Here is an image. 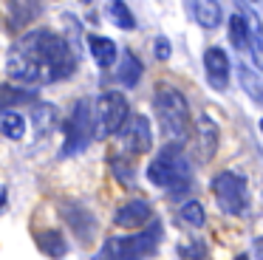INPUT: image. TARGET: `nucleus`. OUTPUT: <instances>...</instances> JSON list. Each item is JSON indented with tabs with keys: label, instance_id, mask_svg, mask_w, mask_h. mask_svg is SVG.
Instances as JSON below:
<instances>
[{
	"label": "nucleus",
	"instance_id": "dca6fc26",
	"mask_svg": "<svg viewBox=\"0 0 263 260\" xmlns=\"http://www.w3.org/2000/svg\"><path fill=\"white\" fill-rule=\"evenodd\" d=\"M88 51H91V57L97 60V65L102 68V71L114 68L116 60H119V48H116V43L110 37H102V34H91V37H88Z\"/></svg>",
	"mask_w": 263,
	"mask_h": 260
},
{
	"label": "nucleus",
	"instance_id": "f8f14e48",
	"mask_svg": "<svg viewBox=\"0 0 263 260\" xmlns=\"http://www.w3.org/2000/svg\"><path fill=\"white\" fill-rule=\"evenodd\" d=\"M60 212H63V218L68 220V226L74 229V235L80 237V240H91L93 237V232H97V220H93V215L88 212L82 203L65 201L63 207H60Z\"/></svg>",
	"mask_w": 263,
	"mask_h": 260
},
{
	"label": "nucleus",
	"instance_id": "1a4fd4ad",
	"mask_svg": "<svg viewBox=\"0 0 263 260\" xmlns=\"http://www.w3.org/2000/svg\"><path fill=\"white\" fill-rule=\"evenodd\" d=\"M204 73H206V82H210L212 90L223 94L229 88V73H232V68H229V54L221 45H210L204 51Z\"/></svg>",
	"mask_w": 263,
	"mask_h": 260
},
{
	"label": "nucleus",
	"instance_id": "a878e982",
	"mask_svg": "<svg viewBox=\"0 0 263 260\" xmlns=\"http://www.w3.org/2000/svg\"><path fill=\"white\" fill-rule=\"evenodd\" d=\"M249 57H252V62H255V68H257V71H263V26L257 23V17H255V26H252Z\"/></svg>",
	"mask_w": 263,
	"mask_h": 260
},
{
	"label": "nucleus",
	"instance_id": "9b49d317",
	"mask_svg": "<svg viewBox=\"0 0 263 260\" xmlns=\"http://www.w3.org/2000/svg\"><path fill=\"white\" fill-rule=\"evenodd\" d=\"M218 141H221V127H218V122L210 113H201L198 122H195V144H198V153H201L204 161L215 158Z\"/></svg>",
	"mask_w": 263,
	"mask_h": 260
},
{
	"label": "nucleus",
	"instance_id": "20e7f679",
	"mask_svg": "<svg viewBox=\"0 0 263 260\" xmlns=\"http://www.w3.org/2000/svg\"><path fill=\"white\" fill-rule=\"evenodd\" d=\"M161 237H164V226L159 220H150L144 229L133 232V235L108 237L93 260H147L156 254Z\"/></svg>",
	"mask_w": 263,
	"mask_h": 260
},
{
	"label": "nucleus",
	"instance_id": "7ed1b4c3",
	"mask_svg": "<svg viewBox=\"0 0 263 260\" xmlns=\"http://www.w3.org/2000/svg\"><path fill=\"white\" fill-rule=\"evenodd\" d=\"M147 181L159 190L167 192H184L193 181V164L184 156L181 144L167 141L159 153L153 156V161L147 164Z\"/></svg>",
	"mask_w": 263,
	"mask_h": 260
},
{
	"label": "nucleus",
	"instance_id": "39448f33",
	"mask_svg": "<svg viewBox=\"0 0 263 260\" xmlns=\"http://www.w3.org/2000/svg\"><path fill=\"white\" fill-rule=\"evenodd\" d=\"M63 147H60V158L80 156L93 139H97V127H93V102L91 99H77L71 107L68 119L63 124Z\"/></svg>",
	"mask_w": 263,
	"mask_h": 260
},
{
	"label": "nucleus",
	"instance_id": "f257e3e1",
	"mask_svg": "<svg viewBox=\"0 0 263 260\" xmlns=\"http://www.w3.org/2000/svg\"><path fill=\"white\" fill-rule=\"evenodd\" d=\"M77 71V57L65 37L51 28H31L12 43L6 73L20 85H48L68 79Z\"/></svg>",
	"mask_w": 263,
	"mask_h": 260
},
{
	"label": "nucleus",
	"instance_id": "cd10ccee",
	"mask_svg": "<svg viewBox=\"0 0 263 260\" xmlns=\"http://www.w3.org/2000/svg\"><path fill=\"white\" fill-rule=\"evenodd\" d=\"M252 252H255V260H263V237H255V243H252Z\"/></svg>",
	"mask_w": 263,
	"mask_h": 260
},
{
	"label": "nucleus",
	"instance_id": "a211bd4d",
	"mask_svg": "<svg viewBox=\"0 0 263 260\" xmlns=\"http://www.w3.org/2000/svg\"><path fill=\"white\" fill-rule=\"evenodd\" d=\"M227 37L232 43L235 51H249V40H252V23L243 14H232L227 20Z\"/></svg>",
	"mask_w": 263,
	"mask_h": 260
},
{
	"label": "nucleus",
	"instance_id": "b1692460",
	"mask_svg": "<svg viewBox=\"0 0 263 260\" xmlns=\"http://www.w3.org/2000/svg\"><path fill=\"white\" fill-rule=\"evenodd\" d=\"M127 158H130V156H125V153H122V156H114V158H110V173H114L116 181H122L125 187H133V178H136V173H133V164L127 161Z\"/></svg>",
	"mask_w": 263,
	"mask_h": 260
},
{
	"label": "nucleus",
	"instance_id": "6e6552de",
	"mask_svg": "<svg viewBox=\"0 0 263 260\" xmlns=\"http://www.w3.org/2000/svg\"><path fill=\"white\" fill-rule=\"evenodd\" d=\"M116 136L122 141L125 156H144L153 147V127H150V119L144 113H130V119Z\"/></svg>",
	"mask_w": 263,
	"mask_h": 260
},
{
	"label": "nucleus",
	"instance_id": "4be33fe9",
	"mask_svg": "<svg viewBox=\"0 0 263 260\" xmlns=\"http://www.w3.org/2000/svg\"><path fill=\"white\" fill-rule=\"evenodd\" d=\"M178 257L181 260H206L210 257V246L201 237H190V240L178 243Z\"/></svg>",
	"mask_w": 263,
	"mask_h": 260
},
{
	"label": "nucleus",
	"instance_id": "7c9ffc66",
	"mask_svg": "<svg viewBox=\"0 0 263 260\" xmlns=\"http://www.w3.org/2000/svg\"><path fill=\"white\" fill-rule=\"evenodd\" d=\"M260 136H263V119H260Z\"/></svg>",
	"mask_w": 263,
	"mask_h": 260
},
{
	"label": "nucleus",
	"instance_id": "412c9836",
	"mask_svg": "<svg viewBox=\"0 0 263 260\" xmlns=\"http://www.w3.org/2000/svg\"><path fill=\"white\" fill-rule=\"evenodd\" d=\"M0 133L12 141H20L26 136V116H20V113H3L0 116Z\"/></svg>",
	"mask_w": 263,
	"mask_h": 260
},
{
	"label": "nucleus",
	"instance_id": "c85d7f7f",
	"mask_svg": "<svg viewBox=\"0 0 263 260\" xmlns=\"http://www.w3.org/2000/svg\"><path fill=\"white\" fill-rule=\"evenodd\" d=\"M3 207H6V187L0 184V209H3Z\"/></svg>",
	"mask_w": 263,
	"mask_h": 260
},
{
	"label": "nucleus",
	"instance_id": "4468645a",
	"mask_svg": "<svg viewBox=\"0 0 263 260\" xmlns=\"http://www.w3.org/2000/svg\"><path fill=\"white\" fill-rule=\"evenodd\" d=\"M142 73H144V65L130 48H125L119 54V65H116V82L122 88H136L142 82Z\"/></svg>",
	"mask_w": 263,
	"mask_h": 260
},
{
	"label": "nucleus",
	"instance_id": "5701e85b",
	"mask_svg": "<svg viewBox=\"0 0 263 260\" xmlns=\"http://www.w3.org/2000/svg\"><path fill=\"white\" fill-rule=\"evenodd\" d=\"M238 79H240V85H243L246 96H252L255 102H263V85L249 65H238Z\"/></svg>",
	"mask_w": 263,
	"mask_h": 260
},
{
	"label": "nucleus",
	"instance_id": "ddd939ff",
	"mask_svg": "<svg viewBox=\"0 0 263 260\" xmlns=\"http://www.w3.org/2000/svg\"><path fill=\"white\" fill-rule=\"evenodd\" d=\"M190 9V14L195 17V23H198L201 28H218L223 23V9L218 0H184Z\"/></svg>",
	"mask_w": 263,
	"mask_h": 260
},
{
	"label": "nucleus",
	"instance_id": "9d476101",
	"mask_svg": "<svg viewBox=\"0 0 263 260\" xmlns=\"http://www.w3.org/2000/svg\"><path fill=\"white\" fill-rule=\"evenodd\" d=\"M153 220V207L147 198H130L114 212V224L122 229H144Z\"/></svg>",
	"mask_w": 263,
	"mask_h": 260
},
{
	"label": "nucleus",
	"instance_id": "2eb2a0df",
	"mask_svg": "<svg viewBox=\"0 0 263 260\" xmlns=\"http://www.w3.org/2000/svg\"><path fill=\"white\" fill-rule=\"evenodd\" d=\"M37 102V90L34 88H17V85L0 82V116L12 113L20 105H34Z\"/></svg>",
	"mask_w": 263,
	"mask_h": 260
},
{
	"label": "nucleus",
	"instance_id": "423d86ee",
	"mask_svg": "<svg viewBox=\"0 0 263 260\" xmlns=\"http://www.w3.org/2000/svg\"><path fill=\"white\" fill-rule=\"evenodd\" d=\"M210 190L223 215H243L249 209V184L235 170H221L212 175Z\"/></svg>",
	"mask_w": 263,
	"mask_h": 260
},
{
	"label": "nucleus",
	"instance_id": "c756f323",
	"mask_svg": "<svg viewBox=\"0 0 263 260\" xmlns=\"http://www.w3.org/2000/svg\"><path fill=\"white\" fill-rule=\"evenodd\" d=\"M235 260H252V257H249V254H246V252H240V254H238V257H235Z\"/></svg>",
	"mask_w": 263,
	"mask_h": 260
},
{
	"label": "nucleus",
	"instance_id": "f03ea898",
	"mask_svg": "<svg viewBox=\"0 0 263 260\" xmlns=\"http://www.w3.org/2000/svg\"><path fill=\"white\" fill-rule=\"evenodd\" d=\"M153 110L159 119V127L167 141L173 144H184L190 136V102L176 85H156L153 94Z\"/></svg>",
	"mask_w": 263,
	"mask_h": 260
},
{
	"label": "nucleus",
	"instance_id": "6ab92c4d",
	"mask_svg": "<svg viewBox=\"0 0 263 260\" xmlns=\"http://www.w3.org/2000/svg\"><path fill=\"white\" fill-rule=\"evenodd\" d=\"M178 220H181L184 226H190V229H201V226L206 224V209H204V203L201 201H184L181 207H178Z\"/></svg>",
	"mask_w": 263,
	"mask_h": 260
},
{
	"label": "nucleus",
	"instance_id": "f3484780",
	"mask_svg": "<svg viewBox=\"0 0 263 260\" xmlns=\"http://www.w3.org/2000/svg\"><path fill=\"white\" fill-rule=\"evenodd\" d=\"M34 240H37V246H40V252L48 254V257H54V260L68 254V240H65V235L60 229H43L34 235Z\"/></svg>",
	"mask_w": 263,
	"mask_h": 260
},
{
	"label": "nucleus",
	"instance_id": "bb28decb",
	"mask_svg": "<svg viewBox=\"0 0 263 260\" xmlns=\"http://www.w3.org/2000/svg\"><path fill=\"white\" fill-rule=\"evenodd\" d=\"M153 57L159 62H167L173 57V45H170V40L167 37H156L153 40Z\"/></svg>",
	"mask_w": 263,
	"mask_h": 260
},
{
	"label": "nucleus",
	"instance_id": "aec40b11",
	"mask_svg": "<svg viewBox=\"0 0 263 260\" xmlns=\"http://www.w3.org/2000/svg\"><path fill=\"white\" fill-rule=\"evenodd\" d=\"M108 14H110V20H114L122 31H133V28H136V17H133L130 9H127L125 0H110V3H108Z\"/></svg>",
	"mask_w": 263,
	"mask_h": 260
},
{
	"label": "nucleus",
	"instance_id": "393cba45",
	"mask_svg": "<svg viewBox=\"0 0 263 260\" xmlns=\"http://www.w3.org/2000/svg\"><path fill=\"white\" fill-rule=\"evenodd\" d=\"M31 119H34L37 133L46 136L48 130H51V124L57 122V107H54V105H37V107H34V113H31Z\"/></svg>",
	"mask_w": 263,
	"mask_h": 260
},
{
	"label": "nucleus",
	"instance_id": "0eeeda50",
	"mask_svg": "<svg viewBox=\"0 0 263 260\" xmlns=\"http://www.w3.org/2000/svg\"><path fill=\"white\" fill-rule=\"evenodd\" d=\"M130 119V105L119 90H108L97 99L93 105V127H97V139H108L116 136L125 122Z\"/></svg>",
	"mask_w": 263,
	"mask_h": 260
}]
</instances>
